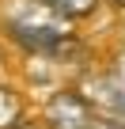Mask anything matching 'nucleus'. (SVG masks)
<instances>
[{
	"label": "nucleus",
	"instance_id": "nucleus-1",
	"mask_svg": "<svg viewBox=\"0 0 125 129\" xmlns=\"http://www.w3.org/2000/svg\"><path fill=\"white\" fill-rule=\"evenodd\" d=\"M4 30L34 57H42L53 42L68 34V15H61L46 0H4Z\"/></svg>",
	"mask_w": 125,
	"mask_h": 129
},
{
	"label": "nucleus",
	"instance_id": "nucleus-2",
	"mask_svg": "<svg viewBox=\"0 0 125 129\" xmlns=\"http://www.w3.org/2000/svg\"><path fill=\"white\" fill-rule=\"evenodd\" d=\"M46 118H49L53 129H87L91 118H95V110H91V103L80 91H61V95L49 99Z\"/></svg>",
	"mask_w": 125,
	"mask_h": 129
},
{
	"label": "nucleus",
	"instance_id": "nucleus-3",
	"mask_svg": "<svg viewBox=\"0 0 125 129\" xmlns=\"http://www.w3.org/2000/svg\"><path fill=\"white\" fill-rule=\"evenodd\" d=\"M23 121V95L0 84V129H15Z\"/></svg>",
	"mask_w": 125,
	"mask_h": 129
},
{
	"label": "nucleus",
	"instance_id": "nucleus-4",
	"mask_svg": "<svg viewBox=\"0 0 125 129\" xmlns=\"http://www.w3.org/2000/svg\"><path fill=\"white\" fill-rule=\"evenodd\" d=\"M46 4H53L61 15H68V19H80V15H91L99 8V0H46Z\"/></svg>",
	"mask_w": 125,
	"mask_h": 129
},
{
	"label": "nucleus",
	"instance_id": "nucleus-5",
	"mask_svg": "<svg viewBox=\"0 0 125 129\" xmlns=\"http://www.w3.org/2000/svg\"><path fill=\"white\" fill-rule=\"evenodd\" d=\"M110 80H114V87L125 95V53L117 57V64H114V72H110Z\"/></svg>",
	"mask_w": 125,
	"mask_h": 129
},
{
	"label": "nucleus",
	"instance_id": "nucleus-6",
	"mask_svg": "<svg viewBox=\"0 0 125 129\" xmlns=\"http://www.w3.org/2000/svg\"><path fill=\"white\" fill-rule=\"evenodd\" d=\"M87 129H125V121H117V118H102V114H95Z\"/></svg>",
	"mask_w": 125,
	"mask_h": 129
},
{
	"label": "nucleus",
	"instance_id": "nucleus-7",
	"mask_svg": "<svg viewBox=\"0 0 125 129\" xmlns=\"http://www.w3.org/2000/svg\"><path fill=\"white\" fill-rule=\"evenodd\" d=\"M15 129H38V125H27V121H19V125H15Z\"/></svg>",
	"mask_w": 125,
	"mask_h": 129
},
{
	"label": "nucleus",
	"instance_id": "nucleus-8",
	"mask_svg": "<svg viewBox=\"0 0 125 129\" xmlns=\"http://www.w3.org/2000/svg\"><path fill=\"white\" fill-rule=\"evenodd\" d=\"M117 4H125V0H117Z\"/></svg>",
	"mask_w": 125,
	"mask_h": 129
}]
</instances>
